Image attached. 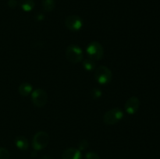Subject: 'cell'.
I'll use <instances>...</instances> for the list:
<instances>
[{"mask_svg":"<svg viewBox=\"0 0 160 159\" xmlns=\"http://www.w3.org/2000/svg\"><path fill=\"white\" fill-rule=\"evenodd\" d=\"M140 107V101L137 97H131L125 103V110L128 114L136 113Z\"/></svg>","mask_w":160,"mask_h":159,"instance_id":"cell-8","label":"cell"},{"mask_svg":"<svg viewBox=\"0 0 160 159\" xmlns=\"http://www.w3.org/2000/svg\"><path fill=\"white\" fill-rule=\"evenodd\" d=\"M42 4L45 12H52L56 6L54 0H42Z\"/></svg>","mask_w":160,"mask_h":159,"instance_id":"cell-13","label":"cell"},{"mask_svg":"<svg viewBox=\"0 0 160 159\" xmlns=\"http://www.w3.org/2000/svg\"><path fill=\"white\" fill-rule=\"evenodd\" d=\"M65 25L70 31H78L83 26V20L79 16H69L65 20Z\"/></svg>","mask_w":160,"mask_h":159,"instance_id":"cell-7","label":"cell"},{"mask_svg":"<svg viewBox=\"0 0 160 159\" xmlns=\"http://www.w3.org/2000/svg\"><path fill=\"white\" fill-rule=\"evenodd\" d=\"M8 6L11 9H14L17 6V0H9L8 1Z\"/></svg>","mask_w":160,"mask_h":159,"instance_id":"cell-19","label":"cell"},{"mask_svg":"<svg viewBox=\"0 0 160 159\" xmlns=\"http://www.w3.org/2000/svg\"><path fill=\"white\" fill-rule=\"evenodd\" d=\"M49 142V137L47 132L40 131L34 136L32 140V147L35 151H40L47 147Z\"/></svg>","mask_w":160,"mask_h":159,"instance_id":"cell-4","label":"cell"},{"mask_svg":"<svg viewBox=\"0 0 160 159\" xmlns=\"http://www.w3.org/2000/svg\"><path fill=\"white\" fill-rule=\"evenodd\" d=\"M10 154L9 151L4 147H0V159H9Z\"/></svg>","mask_w":160,"mask_h":159,"instance_id":"cell-16","label":"cell"},{"mask_svg":"<svg viewBox=\"0 0 160 159\" xmlns=\"http://www.w3.org/2000/svg\"><path fill=\"white\" fill-rule=\"evenodd\" d=\"M20 6L22 9L25 12H30L32 10L34 7V0H21L20 2Z\"/></svg>","mask_w":160,"mask_h":159,"instance_id":"cell-12","label":"cell"},{"mask_svg":"<svg viewBox=\"0 0 160 159\" xmlns=\"http://www.w3.org/2000/svg\"><path fill=\"white\" fill-rule=\"evenodd\" d=\"M123 117V111L119 108H113L105 114L103 116V121L107 125H114L121 120Z\"/></svg>","mask_w":160,"mask_h":159,"instance_id":"cell-5","label":"cell"},{"mask_svg":"<svg viewBox=\"0 0 160 159\" xmlns=\"http://www.w3.org/2000/svg\"><path fill=\"white\" fill-rule=\"evenodd\" d=\"M62 159H82V154L79 149L70 147L65 150L62 154Z\"/></svg>","mask_w":160,"mask_h":159,"instance_id":"cell-9","label":"cell"},{"mask_svg":"<svg viewBox=\"0 0 160 159\" xmlns=\"http://www.w3.org/2000/svg\"><path fill=\"white\" fill-rule=\"evenodd\" d=\"M31 100L33 104L37 107H44L48 101V94L45 90L37 89L31 94Z\"/></svg>","mask_w":160,"mask_h":159,"instance_id":"cell-6","label":"cell"},{"mask_svg":"<svg viewBox=\"0 0 160 159\" xmlns=\"http://www.w3.org/2000/svg\"><path fill=\"white\" fill-rule=\"evenodd\" d=\"M66 56L69 62L72 63H78L81 62L84 59L82 50L76 45H71L67 47L66 50Z\"/></svg>","mask_w":160,"mask_h":159,"instance_id":"cell-2","label":"cell"},{"mask_svg":"<svg viewBox=\"0 0 160 159\" xmlns=\"http://www.w3.org/2000/svg\"><path fill=\"white\" fill-rule=\"evenodd\" d=\"M84 159H100V157L96 153L88 152L84 156Z\"/></svg>","mask_w":160,"mask_h":159,"instance_id":"cell-18","label":"cell"},{"mask_svg":"<svg viewBox=\"0 0 160 159\" xmlns=\"http://www.w3.org/2000/svg\"><path fill=\"white\" fill-rule=\"evenodd\" d=\"M83 66L87 71H92L95 68V61L91 59H85L83 62Z\"/></svg>","mask_w":160,"mask_h":159,"instance_id":"cell-14","label":"cell"},{"mask_svg":"<svg viewBox=\"0 0 160 159\" xmlns=\"http://www.w3.org/2000/svg\"><path fill=\"white\" fill-rule=\"evenodd\" d=\"M112 72L108 67L101 65L95 70V77L97 82L100 84H107L112 80Z\"/></svg>","mask_w":160,"mask_h":159,"instance_id":"cell-3","label":"cell"},{"mask_svg":"<svg viewBox=\"0 0 160 159\" xmlns=\"http://www.w3.org/2000/svg\"><path fill=\"white\" fill-rule=\"evenodd\" d=\"M40 159H52V157H50V156L45 155V156H43V157H41Z\"/></svg>","mask_w":160,"mask_h":159,"instance_id":"cell-21","label":"cell"},{"mask_svg":"<svg viewBox=\"0 0 160 159\" xmlns=\"http://www.w3.org/2000/svg\"><path fill=\"white\" fill-rule=\"evenodd\" d=\"M19 93L23 97H27L32 93V86L28 83H23L19 87Z\"/></svg>","mask_w":160,"mask_h":159,"instance_id":"cell-11","label":"cell"},{"mask_svg":"<svg viewBox=\"0 0 160 159\" xmlns=\"http://www.w3.org/2000/svg\"><path fill=\"white\" fill-rule=\"evenodd\" d=\"M35 156H37V153H36L35 151H34V152H32V157H35Z\"/></svg>","mask_w":160,"mask_h":159,"instance_id":"cell-22","label":"cell"},{"mask_svg":"<svg viewBox=\"0 0 160 159\" xmlns=\"http://www.w3.org/2000/svg\"><path fill=\"white\" fill-rule=\"evenodd\" d=\"M86 52L89 59L94 61L100 60L104 55V49L101 44L97 41L91 42L86 48Z\"/></svg>","mask_w":160,"mask_h":159,"instance_id":"cell-1","label":"cell"},{"mask_svg":"<svg viewBox=\"0 0 160 159\" xmlns=\"http://www.w3.org/2000/svg\"><path fill=\"white\" fill-rule=\"evenodd\" d=\"M43 19H44V15H42V14H38V15L37 16L38 20H42Z\"/></svg>","mask_w":160,"mask_h":159,"instance_id":"cell-20","label":"cell"},{"mask_svg":"<svg viewBox=\"0 0 160 159\" xmlns=\"http://www.w3.org/2000/svg\"><path fill=\"white\" fill-rule=\"evenodd\" d=\"M91 96L93 99H98L102 96V91L98 88H93L91 91Z\"/></svg>","mask_w":160,"mask_h":159,"instance_id":"cell-15","label":"cell"},{"mask_svg":"<svg viewBox=\"0 0 160 159\" xmlns=\"http://www.w3.org/2000/svg\"><path fill=\"white\" fill-rule=\"evenodd\" d=\"M15 144L18 149L21 150V151H26L28 149L29 147V143L26 137H23V136H20L17 137L15 139Z\"/></svg>","mask_w":160,"mask_h":159,"instance_id":"cell-10","label":"cell"},{"mask_svg":"<svg viewBox=\"0 0 160 159\" xmlns=\"http://www.w3.org/2000/svg\"><path fill=\"white\" fill-rule=\"evenodd\" d=\"M89 147V143L88 142V140H82L78 144V148H79L80 151H84L86 150Z\"/></svg>","mask_w":160,"mask_h":159,"instance_id":"cell-17","label":"cell"}]
</instances>
